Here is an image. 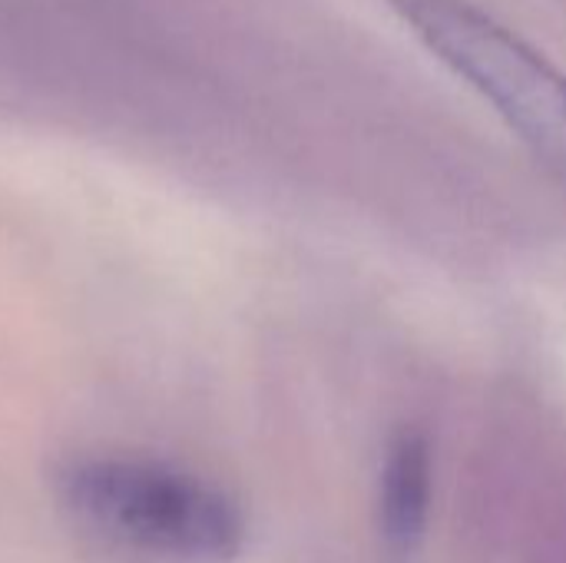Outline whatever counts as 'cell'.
Wrapping results in <instances>:
<instances>
[{"label":"cell","mask_w":566,"mask_h":563,"mask_svg":"<svg viewBox=\"0 0 566 563\" xmlns=\"http://www.w3.org/2000/svg\"><path fill=\"white\" fill-rule=\"evenodd\" d=\"M428 504H431V448L418 431H405L395 438L385 475H381V538L385 548L408 561L428 528Z\"/></svg>","instance_id":"cell-3"},{"label":"cell","mask_w":566,"mask_h":563,"mask_svg":"<svg viewBox=\"0 0 566 563\" xmlns=\"http://www.w3.org/2000/svg\"><path fill=\"white\" fill-rule=\"evenodd\" d=\"M60 501L106 544L156 561L229 563L245 544V518L226 491L159 461H73Z\"/></svg>","instance_id":"cell-1"},{"label":"cell","mask_w":566,"mask_h":563,"mask_svg":"<svg viewBox=\"0 0 566 563\" xmlns=\"http://www.w3.org/2000/svg\"><path fill=\"white\" fill-rule=\"evenodd\" d=\"M391 7L566 189L564 70L471 0H391Z\"/></svg>","instance_id":"cell-2"}]
</instances>
